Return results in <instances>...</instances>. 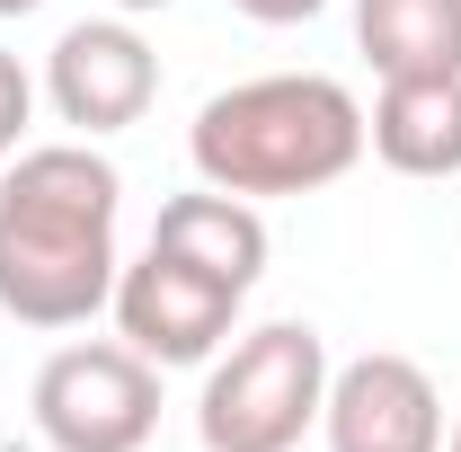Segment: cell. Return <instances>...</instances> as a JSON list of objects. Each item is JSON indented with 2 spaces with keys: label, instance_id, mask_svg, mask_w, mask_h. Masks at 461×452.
<instances>
[{
  "label": "cell",
  "instance_id": "1",
  "mask_svg": "<svg viewBox=\"0 0 461 452\" xmlns=\"http://www.w3.org/2000/svg\"><path fill=\"white\" fill-rule=\"evenodd\" d=\"M124 177L89 142H27L0 169V311L18 329H89L115 293Z\"/></svg>",
  "mask_w": 461,
  "mask_h": 452
},
{
  "label": "cell",
  "instance_id": "2",
  "mask_svg": "<svg viewBox=\"0 0 461 452\" xmlns=\"http://www.w3.org/2000/svg\"><path fill=\"white\" fill-rule=\"evenodd\" d=\"M186 160L222 195H320L364 160V107L329 71H267L213 89L186 124Z\"/></svg>",
  "mask_w": 461,
  "mask_h": 452
},
{
  "label": "cell",
  "instance_id": "3",
  "mask_svg": "<svg viewBox=\"0 0 461 452\" xmlns=\"http://www.w3.org/2000/svg\"><path fill=\"white\" fill-rule=\"evenodd\" d=\"M329 338L311 320H267V329H240L230 355H213L204 399H195V435L204 452H293L320 426V399H329Z\"/></svg>",
  "mask_w": 461,
  "mask_h": 452
},
{
  "label": "cell",
  "instance_id": "4",
  "mask_svg": "<svg viewBox=\"0 0 461 452\" xmlns=\"http://www.w3.org/2000/svg\"><path fill=\"white\" fill-rule=\"evenodd\" d=\"M36 435L54 452H142L160 435V364L124 338L54 346L36 373Z\"/></svg>",
  "mask_w": 461,
  "mask_h": 452
},
{
  "label": "cell",
  "instance_id": "5",
  "mask_svg": "<svg viewBox=\"0 0 461 452\" xmlns=\"http://www.w3.org/2000/svg\"><path fill=\"white\" fill-rule=\"evenodd\" d=\"M240 302H249V293H230L222 276L186 267L169 249H142L133 267H115V293H107L124 346L151 355L160 373H169V364H213L230 346V329H240Z\"/></svg>",
  "mask_w": 461,
  "mask_h": 452
},
{
  "label": "cell",
  "instance_id": "6",
  "mask_svg": "<svg viewBox=\"0 0 461 452\" xmlns=\"http://www.w3.org/2000/svg\"><path fill=\"white\" fill-rule=\"evenodd\" d=\"M45 98H54V115L80 142L124 133L160 98V54L142 45L133 18H80V27H62L54 54H45Z\"/></svg>",
  "mask_w": 461,
  "mask_h": 452
},
{
  "label": "cell",
  "instance_id": "7",
  "mask_svg": "<svg viewBox=\"0 0 461 452\" xmlns=\"http://www.w3.org/2000/svg\"><path fill=\"white\" fill-rule=\"evenodd\" d=\"M320 435L329 452H444V399H435V373L417 355H355L329 373V399H320Z\"/></svg>",
  "mask_w": 461,
  "mask_h": 452
},
{
  "label": "cell",
  "instance_id": "8",
  "mask_svg": "<svg viewBox=\"0 0 461 452\" xmlns=\"http://www.w3.org/2000/svg\"><path fill=\"white\" fill-rule=\"evenodd\" d=\"M364 151L400 177H461V71L382 80L364 115Z\"/></svg>",
  "mask_w": 461,
  "mask_h": 452
},
{
  "label": "cell",
  "instance_id": "9",
  "mask_svg": "<svg viewBox=\"0 0 461 452\" xmlns=\"http://www.w3.org/2000/svg\"><path fill=\"white\" fill-rule=\"evenodd\" d=\"M151 249H169V258H186V267L222 276L230 293H249V284L267 276V213H258L249 195L195 186V195H169V204H160Z\"/></svg>",
  "mask_w": 461,
  "mask_h": 452
},
{
  "label": "cell",
  "instance_id": "10",
  "mask_svg": "<svg viewBox=\"0 0 461 452\" xmlns=\"http://www.w3.org/2000/svg\"><path fill=\"white\" fill-rule=\"evenodd\" d=\"M355 54L382 80L461 71V0H355Z\"/></svg>",
  "mask_w": 461,
  "mask_h": 452
},
{
  "label": "cell",
  "instance_id": "11",
  "mask_svg": "<svg viewBox=\"0 0 461 452\" xmlns=\"http://www.w3.org/2000/svg\"><path fill=\"white\" fill-rule=\"evenodd\" d=\"M27 115H36V80L18 71V54H0V151H18Z\"/></svg>",
  "mask_w": 461,
  "mask_h": 452
},
{
  "label": "cell",
  "instance_id": "12",
  "mask_svg": "<svg viewBox=\"0 0 461 452\" xmlns=\"http://www.w3.org/2000/svg\"><path fill=\"white\" fill-rule=\"evenodd\" d=\"M240 18H258V27H302V18H320L329 0H230Z\"/></svg>",
  "mask_w": 461,
  "mask_h": 452
},
{
  "label": "cell",
  "instance_id": "13",
  "mask_svg": "<svg viewBox=\"0 0 461 452\" xmlns=\"http://www.w3.org/2000/svg\"><path fill=\"white\" fill-rule=\"evenodd\" d=\"M115 18H151V9H169V0H107Z\"/></svg>",
  "mask_w": 461,
  "mask_h": 452
},
{
  "label": "cell",
  "instance_id": "14",
  "mask_svg": "<svg viewBox=\"0 0 461 452\" xmlns=\"http://www.w3.org/2000/svg\"><path fill=\"white\" fill-rule=\"evenodd\" d=\"M27 9H45V0H0V18H27Z\"/></svg>",
  "mask_w": 461,
  "mask_h": 452
},
{
  "label": "cell",
  "instance_id": "15",
  "mask_svg": "<svg viewBox=\"0 0 461 452\" xmlns=\"http://www.w3.org/2000/svg\"><path fill=\"white\" fill-rule=\"evenodd\" d=\"M444 452H461V417H453V426H444Z\"/></svg>",
  "mask_w": 461,
  "mask_h": 452
},
{
  "label": "cell",
  "instance_id": "16",
  "mask_svg": "<svg viewBox=\"0 0 461 452\" xmlns=\"http://www.w3.org/2000/svg\"><path fill=\"white\" fill-rule=\"evenodd\" d=\"M0 169H9V151H0Z\"/></svg>",
  "mask_w": 461,
  "mask_h": 452
}]
</instances>
